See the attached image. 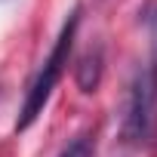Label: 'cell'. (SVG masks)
I'll return each mask as SVG.
<instances>
[{
  "instance_id": "cell-1",
  "label": "cell",
  "mask_w": 157,
  "mask_h": 157,
  "mask_svg": "<svg viewBox=\"0 0 157 157\" xmlns=\"http://www.w3.org/2000/svg\"><path fill=\"white\" fill-rule=\"evenodd\" d=\"M80 13H83L80 6H74V10L68 13V19H65V25H62V31H59V37H56V43H52V49H49V56H46V62L40 65L37 77L31 80V86H28V93H25V102H22V111H19V120H16V129H19V132L28 129V126L43 114V108H46V102H49L56 83L62 80L65 65H68L71 49H74V34H77V25H80Z\"/></svg>"
},
{
  "instance_id": "cell-4",
  "label": "cell",
  "mask_w": 157,
  "mask_h": 157,
  "mask_svg": "<svg viewBox=\"0 0 157 157\" xmlns=\"http://www.w3.org/2000/svg\"><path fill=\"white\" fill-rule=\"evenodd\" d=\"M142 19H145V34H148V49H151V56H148V68H151V74L157 77V3H148L145 6V13H142Z\"/></svg>"
},
{
  "instance_id": "cell-5",
  "label": "cell",
  "mask_w": 157,
  "mask_h": 157,
  "mask_svg": "<svg viewBox=\"0 0 157 157\" xmlns=\"http://www.w3.org/2000/svg\"><path fill=\"white\" fill-rule=\"evenodd\" d=\"M93 151H96V145H93V136H86V132H80L77 139H71L62 151H59V157H93Z\"/></svg>"
},
{
  "instance_id": "cell-2",
  "label": "cell",
  "mask_w": 157,
  "mask_h": 157,
  "mask_svg": "<svg viewBox=\"0 0 157 157\" xmlns=\"http://www.w3.org/2000/svg\"><path fill=\"white\" fill-rule=\"evenodd\" d=\"M123 139L129 145H148L157 129V77L148 65L136 68L126 102H123V120H120Z\"/></svg>"
},
{
  "instance_id": "cell-3",
  "label": "cell",
  "mask_w": 157,
  "mask_h": 157,
  "mask_svg": "<svg viewBox=\"0 0 157 157\" xmlns=\"http://www.w3.org/2000/svg\"><path fill=\"white\" fill-rule=\"evenodd\" d=\"M102 68H105V46L102 43L86 46V52L77 59V68H74V80L80 86V93H96L102 80Z\"/></svg>"
}]
</instances>
